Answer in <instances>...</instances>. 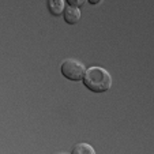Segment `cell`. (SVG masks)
I'll return each mask as SVG.
<instances>
[{"instance_id": "obj_1", "label": "cell", "mask_w": 154, "mask_h": 154, "mask_svg": "<svg viewBox=\"0 0 154 154\" xmlns=\"http://www.w3.org/2000/svg\"><path fill=\"white\" fill-rule=\"evenodd\" d=\"M83 85L93 93H105L112 86V76L102 67H90L85 71Z\"/></svg>"}, {"instance_id": "obj_2", "label": "cell", "mask_w": 154, "mask_h": 154, "mask_svg": "<svg viewBox=\"0 0 154 154\" xmlns=\"http://www.w3.org/2000/svg\"><path fill=\"white\" fill-rule=\"evenodd\" d=\"M85 71H86L85 66L75 59H67L61 63V74H63L64 78L70 79V81H82Z\"/></svg>"}, {"instance_id": "obj_3", "label": "cell", "mask_w": 154, "mask_h": 154, "mask_svg": "<svg viewBox=\"0 0 154 154\" xmlns=\"http://www.w3.org/2000/svg\"><path fill=\"white\" fill-rule=\"evenodd\" d=\"M63 15H64V20L70 25L78 23L79 19H81V11L76 7H71V6L66 7L63 11Z\"/></svg>"}, {"instance_id": "obj_4", "label": "cell", "mask_w": 154, "mask_h": 154, "mask_svg": "<svg viewBox=\"0 0 154 154\" xmlns=\"http://www.w3.org/2000/svg\"><path fill=\"white\" fill-rule=\"evenodd\" d=\"M48 8L52 15L59 17L63 14L64 8H66V2L64 0H48Z\"/></svg>"}, {"instance_id": "obj_5", "label": "cell", "mask_w": 154, "mask_h": 154, "mask_svg": "<svg viewBox=\"0 0 154 154\" xmlns=\"http://www.w3.org/2000/svg\"><path fill=\"white\" fill-rule=\"evenodd\" d=\"M94 149L87 143H79L72 149V154H94Z\"/></svg>"}, {"instance_id": "obj_6", "label": "cell", "mask_w": 154, "mask_h": 154, "mask_svg": "<svg viewBox=\"0 0 154 154\" xmlns=\"http://www.w3.org/2000/svg\"><path fill=\"white\" fill-rule=\"evenodd\" d=\"M86 2H87V0H67V3L70 4L71 7H76V8L85 6V4H86Z\"/></svg>"}, {"instance_id": "obj_7", "label": "cell", "mask_w": 154, "mask_h": 154, "mask_svg": "<svg viewBox=\"0 0 154 154\" xmlns=\"http://www.w3.org/2000/svg\"><path fill=\"white\" fill-rule=\"evenodd\" d=\"M102 0H89V3L90 4H98V3H101Z\"/></svg>"}]
</instances>
